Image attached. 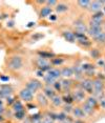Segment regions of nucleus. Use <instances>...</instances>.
I'll use <instances>...</instances> for the list:
<instances>
[{
	"label": "nucleus",
	"mask_w": 105,
	"mask_h": 123,
	"mask_svg": "<svg viewBox=\"0 0 105 123\" xmlns=\"http://www.w3.org/2000/svg\"><path fill=\"white\" fill-rule=\"evenodd\" d=\"M6 66L11 71H19L23 68V59L19 55H13L7 59Z\"/></svg>",
	"instance_id": "f257e3e1"
},
{
	"label": "nucleus",
	"mask_w": 105,
	"mask_h": 123,
	"mask_svg": "<svg viewBox=\"0 0 105 123\" xmlns=\"http://www.w3.org/2000/svg\"><path fill=\"white\" fill-rule=\"evenodd\" d=\"M78 87L81 88L82 91H84L86 94L88 95H93V79L90 78H83L81 81H79Z\"/></svg>",
	"instance_id": "f03ea898"
},
{
	"label": "nucleus",
	"mask_w": 105,
	"mask_h": 123,
	"mask_svg": "<svg viewBox=\"0 0 105 123\" xmlns=\"http://www.w3.org/2000/svg\"><path fill=\"white\" fill-rule=\"evenodd\" d=\"M42 87H43L42 82L39 81L38 79H34V78H33V79H29L25 84V88H27L29 92H32L33 94L38 93V91L42 89Z\"/></svg>",
	"instance_id": "7ed1b4c3"
},
{
	"label": "nucleus",
	"mask_w": 105,
	"mask_h": 123,
	"mask_svg": "<svg viewBox=\"0 0 105 123\" xmlns=\"http://www.w3.org/2000/svg\"><path fill=\"white\" fill-rule=\"evenodd\" d=\"M71 96L74 98V101L77 102V103H80V102H84L85 99H86L87 95L84 91H82L81 88H75L71 91Z\"/></svg>",
	"instance_id": "20e7f679"
},
{
	"label": "nucleus",
	"mask_w": 105,
	"mask_h": 123,
	"mask_svg": "<svg viewBox=\"0 0 105 123\" xmlns=\"http://www.w3.org/2000/svg\"><path fill=\"white\" fill-rule=\"evenodd\" d=\"M36 64H37V66H38V69H40V71H42V72H48L49 69L52 68L51 62H49L47 59L42 58V57H38L37 59H36Z\"/></svg>",
	"instance_id": "39448f33"
},
{
	"label": "nucleus",
	"mask_w": 105,
	"mask_h": 123,
	"mask_svg": "<svg viewBox=\"0 0 105 123\" xmlns=\"http://www.w3.org/2000/svg\"><path fill=\"white\" fill-rule=\"evenodd\" d=\"M74 27H75V32L80 33V34H85L86 35L88 26L82 19H78V20L74 21Z\"/></svg>",
	"instance_id": "423d86ee"
},
{
	"label": "nucleus",
	"mask_w": 105,
	"mask_h": 123,
	"mask_svg": "<svg viewBox=\"0 0 105 123\" xmlns=\"http://www.w3.org/2000/svg\"><path fill=\"white\" fill-rule=\"evenodd\" d=\"M19 97H20L21 100H23L24 102L26 103H32L34 101V94L32 92H29L27 88H22L19 92Z\"/></svg>",
	"instance_id": "0eeeda50"
},
{
	"label": "nucleus",
	"mask_w": 105,
	"mask_h": 123,
	"mask_svg": "<svg viewBox=\"0 0 105 123\" xmlns=\"http://www.w3.org/2000/svg\"><path fill=\"white\" fill-rule=\"evenodd\" d=\"M61 82V86H62V93L63 94H68L73 91L74 86H75V83H74V80L71 79H65L63 78L62 80H60Z\"/></svg>",
	"instance_id": "6e6552de"
},
{
	"label": "nucleus",
	"mask_w": 105,
	"mask_h": 123,
	"mask_svg": "<svg viewBox=\"0 0 105 123\" xmlns=\"http://www.w3.org/2000/svg\"><path fill=\"white\" fill-rule=\"evenodd\" d=\"M35 100H36L37 105L42 108L47 107L49 104V100L45 97V95H44L42 92H41V93H37V95H36V97H35Z\"/></svg>",
	"instance_id": "1a4fd4ad"
},
{
	"label": "nucleus",
	"mask_w": 105,
	"mask_h": 123,
	"mask_svg": "<svg viewBox=\"0 0 105 123\" xmlns=\"http://www.w3.org/2000/svg\"><path fill=\"white\" fill-rule=\"evenodd\" d=\"M102 9H103L102 0H93V1H90L89 7H88V11H89L90 13L95 14V13L101 12Z\"/></svg>",
	"instance_id": "9d476101"
},
{
	"label": "nucleus",
	"mask_w": 105,
	"mask_h": 123,
	"mask_svg": "<svg viewBox=\"0 0 105 123\" xmlns=\"http://www.w3.org/2000/svg\"><path fill=\"white\" fill-rule=\"evenodd\" d=\"M71 68H73V73H74V76L75 79L78 80V81H81L82 79L84 78V72L83 69H82L81 65H78V64H75V65L71 66Z\"/></svg>",
	"instance_id": "9b49d317"
},
{
	"label": "nucleus",
	"mask_w": 105,
	"mask_h": 123,
	"mask_svg": "<svg viewBox=\"0 0 105 123\" xmlns=\"http://www.w3.org/2000/svg\"><path fill=\"white\" fill-rule=\"evenodd\" d=\"M71 116H73V118L74 120L75 119H84L85 117V114H84V111H82V108H81V106H79V105H76V106H74V108H73V111H71Z\"/></svg>",
	"instance_id": "f8f14e48"
},
{
	"label": "nucleus",
	"mask_w": 105,
	"mask_h": 123,
	"mask_svg": "<svg viewBox=\"0 0 105 123\" xmlns=\"http://www.w3.org/2000/svg\"><path fill=\"white\" fill-rule=\"evenodd\" d=\"M84 102L86 103L88 106H90L93 110H95V111L98 110V107H99V101H98V99H97L96 97L93 96V95H88Z\"/></svg>",
	"instance_id": "ddd939ff"
},
{
	"label": "nucleus",
	"mask_w": 105,
	"mask_h": 123,
	"mask_svg": "<svg viewBox=\"0 0 105 123\" xmlns=\"http://www.w3.org/2000/svg\"><path fill=\"white\" fill-rule=\"evenodd\" d=\"M42 93L45 95V97L47 98L48 100H51L52 98H54L57 95V92L52 88V86H49V85H43Z\"/></svg>",
	"instance_id": "4468645a"
},
{
	"label": "nucleus",
	"mask_w": 105,
	"mask_h": 123,
	"mask_svg": "<svg viewBox=\"0 0 105 123\" xmlns=\"http://www.w3.org/2000/svg\"><path fill=\"white\" fill-rule=\"evenodd\" d=\"M60 71H61V77L65 78V79H70L74 76L71 66H64V68H60Z\"/></svg>",
	"instance_id": "2eb2a0df"
},
{
	"label": "nucleus",
	"mask_w": 105,
	"mask_h": 123,
	"mask_svg": "<svg viewBox=\"0 0 105 123\" xmlns=\"http://www.w3.org/2000/svg\"><path fill=\"white\" fill-rule=\"evenodd\" d=\"M92 21H95V22H98V23H101L103 24V22L105 20V15L103 14V12H98V13H95L92 15V18H90Z\"/></svg>",
	"instance_id": "dca6fc26"
},
{
	"label": "nucleus",
	"mask_w": 105,
	"mask_h": 123,
	"mask_svg": "<svg viewBox=\"0 0 105 123\" xmlns=\"http://www.w3.org/2000/svg\"><path fill=\"white\" fill-rule=\"evenodd\" d=\"M47 75H48V76H51L52 79L58 80V79H60V78H61V71H60V68H52L47 72Z\"/></svg>",
	"instance_id": "f3484780"
},
{
	"label": "nucleus",
	"mask_w": 105,
	"mask_h": 123,
	"mask_svg": "<svg viewBox=\"0 0 105 123\" xmlns=\"http://www.w3.org/2000/svg\"><path fill=\"white\" fill-rule=\"evenodd\" d=\"M62 36L67 42H70V43L76 42V38H75L74 32H70V31H64V32H62Z\"/></svg>",
	"instance_id": "a211bd4d"
},
{
	"label": "nucleus",
	"mask_w": 105,
	"mask_h": 123,
	"mask_svg": "<svg viewBox=\"0 0 105 123\" xmlns=\"http://www.w3.org/2000/svg\"><path fill=\"white\" fill-rule=\"evenodd\" d=\"M12 94H13L12 87H10V86H7V85L2 86V88L0 89V97H2V98H9V97H11Z\"/></svg>",
	"instance_id": "6ab92c4d"
},
{
	"label": "nucleus",
	"mask_w": 105,
	"mask_h": 123,
	"mask_svg": "<svg viewBox=\"0 0 105 123\" xmlns=\"http://www.w3.org/2000/svg\"><path fill=\"white\" fill-rule=\"evenodd\" d=\"M51 104H52V106H54V107H61L63 105V101H62L61 96H60V95H56L54 98H52Z\"/></svg>",
	"instance_id": "aec40b11"
},
{
	"label": "nucleus",
	"mask_w": 105,
	"mask_h": 123,
	"mask_svg": "<svg viewBox=\"0 0 105 123\" xmlns=\"http://www.w3.org/2000/svg\"><path fill=\"white\" fill-rule=\"evenodd\" d=\"M52 12V7L44 5V6L41 7L40 13H39V16H40V18H46V17H48V16L51 15Z\"/></svg>",
	"instance_id": "412c9836"
},
{
	"label": "nucleus",
	"mask_w": 105,
	"mask_h": 123,
	"mask_svg": "<svg viewBox=\"0 0 105 123\" xmlns=\"http://www.w3.org/2000/svg\"><path fill=\"white\" fill-rule=\"evenodd\" d=\"M101 32H103V30H102V27H88L87 30V33L86 34L89 36V37L92 38H95L97 35H99Z\"/></svg>",
	"instance_id": "4be33fe9"
},
{
	"label": "nucleus",
	"mask_w": 105,
	"mask_h": 123,
	"mask_svg": "<svg viewBox=\"0 0 105 123\" xmlns=\"http://www.w3.org/2000/svg\"><path fill=\"white\" fill-rule=\"evenodd\" d=\"M81 108H82V111H84L85 116H93V113H95V110H93V108L90 107V106H88L85 102H82Z\"/></svg>",
	"instance_id": "5701e85b"
},
{
	"label": "nucleus",
	"mask_w": 105,
	"mask_h": 123,
	"mask_svg": "<svg viewBox=\"0 0 105 123\" xmlns=\"http://www.w3.org/2000/svg\"><path fill=\"white\" fill-rule=\"evenodd\" d=\"M62 101H63V104H73V103L75 102L74 101V98L73 96H71V92L68 94H63L62 96Z\"/></svg>",
	"instance_id": "b1692460"
},
{
	"label": "nucleus",
	"mask_w": 105,
	"mask_h": 123,
	"mask_svg": "<svg viewBox=\"0 0 105 123\" xmlns=\"http://www.w3.org/2000/svg\"><path fill=\"white\" fill-rule=\"evenodd\" d=\"M68 5L66 4V3H63V2H58V4L56 5V12L57 13H64V12H67L68 11Z\"/></svg>",
	"instance_id": "393cba45"
},
{
	"label": "nucleus",
	"mask_w": 105,
	"mask_h": 123,
	"mask_svg": "<svg viewBox=\"0 0 105 123\" xmlns=\"http://www.w3.org/2000/svg\"><path fill=\"white\" fill-rule=\"evenodd\" d=\"M12 108L14 111V113H17V111H24V106L23 104L20 102V101H16L12 104Z\"/></svg>",
	"instance_id": "a878e982"
},
{
	"label": "nucleus",
	"mask_w": 105,
	"mask_h": 123,
	"mask_svg": "<svg viewBox=\"0 0 105 123\" xmlns=\"http://www.w3.org/2000/svg\"><path fill=\"white\" fill-rule=\"evenodd\" d=\"M93 40L95 41L96 43L104 44V43H105V33H104V32H101L100 34L97 35L95 38H93Z\"/></svg>",
	"instance_id": "bb28decb"
},
{
	"label": "nucleus",
	"mask_w": 105,
	"mask_h": 123,
	"mask_svg": "<svg viewBox=\"0 0 105 123\" xmlns=\"http://www.w3.org/2000/svg\"><path fill=\"white\" fill-rule=\"evenodd\" d=\"M77 4L81 10H88L90 1L89 0H79V1H77Z\"/></svg>",
	"instance_id": "cd10ccee"
},
{
	"label": "nucleus",
	"mask_w": 105,
	"mask_h": 123,
	"mask_svg": "<svg viewBox=\"0 0 105 123\" xmlns=\"http://www.w3.org/2000/svg\"><path fill=\"white\" fill-rule=\"evenodd\" d=\"M76 42L79 44V45H81L82 47H89L90 45H92V41L87 38L85 39H80V40H76Z\"/></svg>",
	"instance_id": "c85d7f7f"
},
{
	"label": "nucleus",
	"mask_w": 105,
	"mask_h": 123,
	"mask_svg": "<svg viewBox=\"0 0 105 123\" xmlns=\"http://www.w3.org/2000/svg\"><path fill=\"white\" fill-rule=\"evenodd\" d=\"M81 68L82 69H83V72H89V71H95L96 69V66L93 65V63H83V64H81Z\"/></svg>",
	"instance_id": "c756f323"
},
{
	"label": "nucleus",
	"mask_w": 105,
	"mask_h": 123,
	"mask_svg": "<svg viewBox=\"0 0 105 123\" xmlns=\"http://www.w3.org/2000/svg\"><path fill=\"white\" fill-rule=\"evenodd\" d=\"M14 118H15L16 120H19V121L24 120L26 118L25 111H17V113H14Z\"/></svg>",
	"instance_id": "7c9ffc66"
},
{
	"label": "nucleus",
	"mask_w": 105,
	"mask_h": 123,
	"mask_svg": "<svg viewBox=\"0 0 105 123\" xmlns=\"http://www.w3.org/2000/svg\"><path fill=\"white\" fill-rule=\"evenodd\" d=\"M43 81H44V84H45V85L52 86V84H54V83L56 82L57 80L52 79V78L51 76H48V75L46 74V75H44V77H43Z\"/></svg>",
	"instance_id": "2f4dec72"
},
{
	"label": "nucleus",
	"mask_w": 105,
	"mask_h": 123,
	"mask_svg": "<svg viewBox=\"0 0 105 123\" xmlns=\"http://www.w3.org/2000/svg\"><path fill=\"white\" fill-rule=\"evenodd\" d=\"M61 107H62L63 113H65L66 115H70V114H71V111H73L74 106H73V104H63Z\"/></svg>",
	"instance_id": "473e14b6"
},
{
	"label": "nucleus",
	"mask_w": 105,
	"mask_h": 123,
	"mask_svg": "<svg viewBox=\"0 0 105 123\" xmlns=\"http://www.w3.org/2000/svg\"><path fill=\"white\" fill-rule=\"evenodd\" d=\"M51 64L52 65H55V66H58V65H61V64L64 62V59H62V58H52L51 59Z\"/></svg>",
	"instance_id": "72a5a7b5"
},
{
	"label": "nucleus",
	"mask_w": 105,
	"mask_h": 123,
	"mask_svg": "<svg viewBox=\"0 0 105 123\" xmlns=\"http://www.w3.org/2000/svg\"><path fill=\"white\" fill-rule=\"evenodd\" d=\"M67 115L63 111H60V113H57V121L59 122H64L66 119H67Z\"/></svg>",
	"instance_id": "f704fd0d"
},
{
	"label": "nucleus",
	"mask_w": 105,
	"mask_h": 123,
	"mask_svg": "<svg viewBox=\"0 0 105 123\" xmlns=\"http://www.w3.org/2000/svg\"><path fill=\"white\" fill-rule=\"evenodd\" d=\"M90 55H92V57L93 58V59L98 60L100 59V51L97 49H90Z\"/></svg>",
	"instance_id": "c9c22d12"
},
{
	"label": "nucleus",
	"mask_w": 105,
	"mask_h": 123,
	"mask_svg": "<svg viewBox=\"0 0 105 123\" xmlns=\"http://www.w3.org/2000/svg\"><path fill=\"white\" fill-rule=\"evenodd\" d=\"M39 54V57H42V58H45V59H47V58H54L55 55L52 54V53H47V52H39L38 53Z\"/></svg>",
	"instance_id": "e433bc0d"
},
{
	"label": "nucleus",
	"mask_w": 105,
	"mask_h": 123,
	"mask_svg": "<svg viewBox=\"0 0 105 123\" xmlns=\"http://www.w3.org/2000/svg\"><path fill=\"white\" fill-rule=\"evenodd\" d=\"M52 88L55 89L56 92H59V93H62V86H61V82H60V80L59 81H56V82L52 84Z\"/></svg>",
	"instance_id": "4c0bfd02"
},
{
	"label": "nucleus",
	"mask_w": 105,
	"mask_h": 123,
	"mask_svg": "<svg viewBox=\"0 0 105 123\" xmlns=\"http://www.w3.org/2000/svg\"><path fill=\"white\" fill-rule=\"evenodd\" d=\"M45 4H46V6L52 7V6H56L58 4V1H56V0H47V1H45Z\"/></svg>",
	"instance_id": "58836bf2"
},
{
	"label": "nucleus",
	"mask_w": 105,
	"mask_h": 123,
	"mask_svg": "<svg viewBox=\"0 0 105 123\" xmlns=\"http://www.w3.org/2000/svg\"><path fill=\"white\" fill-rule=\"evenodd\" d=\"M98 101H99V106L101 108H103V110H105V96L103 98H101V99H99Z\"/></svg>",
	"instance_id": "ea45409f"
},
{
	"label": "nucleus",
	"mask_w": 105,
	"mask_h": 123,
	"mask_svg": "<svg viewBox=\"0 0 105 123\" xmlns=\"http://www.w3.org/2000/svg\"><path fill=\"white\" fill-rule=\"evenodd\" d=\"M42 123H55L52 120H51L48 117H43L42 118Z\"/></svg>",
	"instance_id": "a19ab883"
},
{
	"label": "nucleus",
	"mask_w": 105,
	"mask_h": 123,
	"mask_svg": "<svg viewBox=\"0 0 105 123\" xmlns=\"http://www.w3.org/2000/svg\"><path fill=\"white\" fill-rule=\"evenodd\" d=\"M97 64H98V66H102V68H103V66L105 65V61L100 58V59L97 60Z\"/></svg>",
	"instance_id": "79ce46f5"
},
{
	"label": "nucleus",
	"mask_w": 105,
	"mask_h": 123,
	"mask_svg": "<svg viewBox=\"0 0 105 123\" xmlns=\"http://www.w3.org/2000/svg\"><path fill=\"white\" fill-rule=\"evenodd\" d=\"M44 72H42V71H40V69H37V76L38 77H41V78H43L44 77Z\"/></svg>",
	"instance_id": "37998d69"
},
{
	"label": "nucleus",
	"mask_w": 105,
	"mask_h": 123,
	"mask_svg": "<svg viewBox=\"0 0 105 123\" xmlns=\"http://www.w3.org/2000/svg\"><path fill=\"white\" fill-rule=\"evenodd\" d=\"M73 123H85V121L83 119H75Z\"/></svg>",
	"instance_id": "c03bdc74"
},
{
	"label": "nucleus",
	"mask_w": 105,
	"mask_h": 123,
	"mask_svg": "<svg viewBox=\"0 0 105 123\" xmlns=\"http://www.w3.org/2000/svg\"><path fill=\"white\" fill-rule=\"evenodd\" d=\"M4 113V107H3V105H2V102L0 101V115H2Z\"/></svg>",
	"instance_id": "a18cd8bd"
},
{
	"label": "nucleus",
	"mask_w": 105,
	"mask_h": 123,
	"mask_svg": "<svg viewBox=\"0 0 105 123\" xmlns=\"http://www.w3.org/2000/svg\"><path fill=\"white\" fill-rule=\"evenodd\" d=\"M73 122H74V120H73V119H70V118H68V117H67V119H66L64 122H61V123H73Z\"/></svg>",
	"instance_id": "49530a36"
},
{
	"label": "nucleus",
	"mask_w": 105,
	"mask_h": 123,
	"mask_svg": "<svg viewBox=\"0 0 105 123\" xmlns=\"http://www.w3.org/2000/svg\"><path fill=\"white\" fill-rule=\"evenodd\" d=\"M49 19H51V20H56L57 16L56 15H51V16H49Z\"/></svg>",
	"instance_id": "de8ad7c7"
},
{
	"label": "nucleus",
	"mask_w": 105,
	"mask_h": 123,
	"mask_svg": "<svg viewBox=\"0 0 105 123\" xmlns=\"http://www.w3.org/2000/svg\"><path fill=\"white\" fill-rule=\"evenodd\" d=\"M43 37V35H36V36H33V39H37V38H42Z\"/></svg>",
	"instance_id": "09e8293b"
},
{
	"label": "nucleus",
	"mask_w": 105,
	"mask_h": 123,
	"mask_svg": "<svg viewBox=\"0 0 105 123\" xmlns=\"http://www.w3.org/2000/svg\"><path fill=\"white\" fill-rule=\"evenodd\" d=\"M35 22H29V24H27V27H32V26H34L35 25Z\"/></svg>",
	"instance_id": "8fccbe9b"
},
{
	"label": "nucleus",
	"mask_w": 105,
	"mask_h": 123,
	"mask_svg": "<svg viewBox=\"0 0 105 123\" xmlns=\"http://www.w3.org/2000/svg\"><path fill=\"white\" fill-rule=\"evenodd\" d=\"M7 26H10V27L14 26V21H11V22H9V23H7Z\"/></svg>",
	"instance_id": "3c124183"
},
{
	"label": "nucleus",
	"mask_w": 105,
	"mask_h": 123,
	"mask_svg": "<svg viewBox=\"0 0 105 123\" xmlns=\"http://www.w3.org/2000/svg\"><path fill=\"white\" fill-rule=\"evenodd\" d=\"M3 121H4V117H3V115H0V123L3 122Z\"/></svg>",
	"instance_id": "603ef678"
},
{
	"label": "nucleus",
	"mask_w": 105,
	"mask_h": 123,
	"mask_svg": "<svg viewBox=\"0 0 105 123\" xmlns=\"http://www.w3.org/2000/svg\"><path fill=\"white\" fill-rule=\"evenodd\" d=\"M102 30H103V32L105 33V20L103 22V24H102Z\"/></svg>",
	"instance_id": "864d4df0"
},
{
	"label": "nucleus",
	"mask_w": 105,
	"mask_h": 123,
	"mask_svg": "<svg viewBox=\"0 0 105 123\" xmlns=\"http://www.w3.org/2000/svg\"><path fill=\"white\" fill-rule=\"evenodd\" d=\"M1 79H2V80H4V81H7V80H9V78H7V77H2Z\"/></svg>",
	"instance_id": "5fc2aeb1"
},
{
	"label": "nucleus",
	"mask_w": 105,
	"mask_h": 123,
	"mask_svg": "<svg viewBox=\"0 0 105 123\" xmlns=\"http://www.w3.org/2000/svg\"><path fill=\"white\" fill-rule=\"evenodd\" d=\"M102 12H103V14L105 15V6H103V9H102Z\"/></svg>",
	"instance_id": "6e6d98bb"
},
{
	"label": "nucleus",
	"mask_w": 105,
	"mask_h": 123,
	"mask_svg": "<svg viewBox=\"0 0 105 123\" xmlns=\"http://www.w3.org/2000/svg\"><path fill=\"white\" fill-rule=\"evenodd\" d=\"M102 4H103V6H105V0H102Z\"/></svg>",
	"instance_id": "4d7b16f0"
},
{
	"label": "nucleus",
	"mask_w": 105,
	"mask_h": 123,
	"mask_svg": "<svg viewBox=\"0 0 105 123\" xmlns=\"http://www.w3.org/2000/svg\"><path fill=\"white\" fill-rule=\"evenodd\" d=\"M103 71H104V73H105V65L103 66Z\"/></svg>",
	"instance_id": "13d9d810"
}]
</instances>
